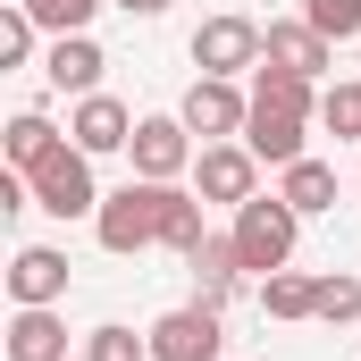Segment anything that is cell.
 <instances>
[{"mask_svg":"<svg viewBox=\"0 0 361 361\" xmlns=\"http://www.w3.org/2000/svg\"><path fill=\"white\" fill-rule=\"evenodd\" d=\"M34 42H42V25L25 17V0H8V8H0V68H25Z\"/></svg>","mask_w":361,"mask_h":361,"instance_id":"603a6c76","label":"cell"},{"mask_svg":"<svg viewBox=\"0 0 361 361\" xmlns=\"http://www.w3.org/2000/svg\"><path fill=\"white\" fill-rule=\"evenodd\" d=\"M277 193H286V202H294V210H302V219H319V210H336V169H328V160H311V152H302V160H294V169H277Z\"/></svg>","mask_w":361,"mask_h":361,"instance_id":"e0dca14e","label":"cell"},{"mask_svg":"<svg viewBox=\"0 0 361 361\" xmlns=\"http://www.w3.org/2000/svg\"><path fill=\"white\" fill-rule=\"evenodd\" d=\"M302 17H311L328 42H353L361 34V0H302Z\"/></svg>","mask_w":361,"mask_h":361,"instance_id":"484cf974","label":"cell"},{"mask_svg":"<svg viewBox=\"0 0 361 361\" xmlns=\"http://www.w3.org/2000/svg\"><path fill=\"white\" fill-rule=\"evenodd\" d=\"M261 59L269 68H294V76H328V59H336V42L311 25V17H277V25H261Z\"/></svg>","mask_w":361,"mask_h":361,"instance_id":"30bf717a","label":"cell"},{"mask_svg":"<svg viewBox=\"0 0 361 361\" xmlns=\"http://www.w3.org/2000/svg\"><path fill=\"white\" fill-rule=\"evenodd\" d=\"M68 143H76V152H92V160L126 152V143H135V109H126L118 92H85V101L68 109Z\"/></svg>","mask_w":361,"mask_h":361,"instance_id":"9c48e42d","label":"cell"},{"mask_svg":"<svg viewBox=\"0 0 361 361\" xmlns=\"http://www.w3.org/2000/svg\"><path fill=\"white\" fill-rule=\"evenodd\" d=\"M177 118L202 135V143H244V126H252V92L235 85V76H193L177 101Z\"/></svg>","mask_w":361,"mask_h":361,"instance_id":"3957f363","label":"cell"},{"mask_svg":"<svg viewBox=\"0 0 361 361\" xmlns=\"http://www.w3.org/2000/svg\"><path fill=\"white\" fill-rule=\"evenodd\" d=\"M8 361H68V319H59V302L8 311Z\"/></svg>","mask_w":361,"mask_h":361,"instance_id":"5bb4252c","label":"cell"},{"mask_svg":"<svg viewBox=\"0 0 361 361\" xmlns=\"http://www.w3.org/2000/svg\"><path fill=\"white\" fill-rule=\"evenodd\" d=\"M143 185H152V177H143ZM152 202H160V244H169V252H193V244L210 235V227H202V193H193V185H152Z\"/></svg>","mask_w":361,"mask_h":361,"instance_id":"2e32d148","label":"cell"},{"mask_svg":"<svg viewBox=\"0 0 361 361\" xmlns=\"http://www.w3.org/2000/svg\"><path fill=\"white\" fill-rule=\"evenodd\" d=\"M59 143H68V135H59L42 109H17V118H8V169H17V177H34V169L59 152Z\"/></svg>","mask_w":361,"mask_h":361,"instance_id":"ac0fdd59","label":"cell"},{"mask_svg":"<svg viewBox=\"0 0 361 361\" xmlns=\"http://www.w3.org/2000/svg\"><path fill=\"white\" fill-rule=\"evenodd\" d=\"M219 353H227L219 302H177L152 319V361H219Z\"/></svg>","mask_w":361,"mask_h":361,"instance_id":"5b68a950","label":"cell"},{"mask_svg":"<svg viewBox=\"0 0 361 361\" xmlns=\"http://www.w3.org/2000/svg\"><path fill=\"white\" fill-rule=\"evenodd\" d=\"M101 8H109V0H25V17H34L42 34H92Z\"/></svg>","mask_w":361,"mask_h":361,"instance_id":"7402d4cb","label":"cell"},{"mask_svg":"<svg viewBox=\"0 0 361 361\" xmlns=\"http://www.w3.org/2000/svg\"><path fill=\"white\" fill-rule=\"evenodd\" d=\"M109 8H126V17H160V8H177V0H109Z\"/></svg>","mask_w":361,"mask_h":361,"instance_id":"4316f807","label":"cell"},{"mask_svg":"<svg viewBox=\"0 0 361 361\" xmlns=\"http://www.w3.org/2000/svg\"><path fill=\"white\" fill-rule=\"evenodd\" d=\"M126 160H135V177L152 185H177L202 152H193V126L185 118H135V143H126Z\"/></svg>","mask_w":361,"mask_h":361,"instance_id":"8992f818","label":"cell"},{"mask_svg":"<svg viewBox=\"0 0 361 361\" xmlns=\"http://www.w3.org/2000/svg\"><path fill=\"white\" fill-rule=\"evenodd\" d=\"M319 126H328L336 143H353L361 135V85H328L319 92Z\"/></svg>","mask_w":361,"mask_h":361,"instance_id":"d4e9b609","label":"cell"},{"mask_svg":"<svg viewBox=\"0 0 361 361\" xmlns=\"http://www.w3.org/2000/svg\"><path fill=\"white\" fill-rule=\"evenodd\" d=\"M185 269H193V302H219V311H227V302H235V294H244V252H235V235H202V244H193V252H185Z\"/></svg>","mask_w":361,"mask_h":361,"instance_id":"8fae6325","label":"cell"},{"mask_svg":"<svg viewBox=\"0 0 361 361\" xmlns=\"http://www.w3.org/2000/svg\"><path fill=\"white\" fill-rule=\"evenodd\" d=\"M85 361H152V336H135L126 319H101L85 328Z\"/></svg>","mask_w":361,"mask_h":361,"instance_id":"44dd1931","label":"cell"},{"mask_svg":"<svg viewBox=\"0 0 361 361\" xmlns=\"http://www.w3.org/2000/svg\"><path fill=\"white\" fill-rule=\"evenodd\" d=\"M261 311L269 319H319V277H302V269L261 277Z\"/></svg>","mask_w":361,"mask_h":361,"instance_id":"d6986e66","label":"cell"},{"mask_svg":"<svg viewBox=\"0 0 361 361\" xmlns=\"http://www.w3.org/2000/svg\"><path fill=\"white\" fill-rule=\"evenodd\" d=\"M302 126H311V118H294V109H261V101H252L244 143H252L261 169H294V160H302Z\"/></svg>","mask_w":361,"mask_h":361,"instance_id":"9a60e30c","label":"cell"},{"mask_svg":"<svg viewBox=\"0 0 361 361\" xmlns=\"http://www.w3.org/2000/svg\"><path fill=\"white\" fill-rule=\"evenodd\" d=\"M101 68H109V51H101L92 34H51V51H42V76L59 92H76V101L101 92Z\"/></svg>","mask_w":361,"mask_h":361,"instance_id":"4fadbf2b","label":"cell"},{"mask_svg":"<svg viewBox=\"0 0 361 361\" xmlns=\"http://www.w3.org/2000/svg\"><path fill=\"white\" fill-rule=\"evenodd\" d=\"M235 252H244V269L252 277H277L286 261H294V235H302V210L286 202V193H252L244 210H235Z\"/></svg>","mask_w":361,"mask_h":361,"instance_id":"6da1fadb","label":"cell"},{"mask_svg":"<svg viewBox=\"0 0 361 361\" xmlns=\"http://www.w3.org/2000/svg\"><path fill=\"white\" fill-rule=\"evenodd\" d=\"M193 68L202 76H252L261 68V25L252 17H202L193 25Z\"/></svg>","mask_w":361,"mask_h":361,"instance_id":"52a82bcc","label":"cell"},{"mask_svg":"<svg viewBox=\"0 0 361 361\" xmlns=\"http://www.w3.org/2000/svg\"><path fill=\"white\" fill-rule=\"evenodd\" d=\"M92 235H101V252H152L160 244V202H152V185L126 177L118 193H101V210H92Z\"/></svg>","mask_w":361,"mask_h":361,"instance_id":"7a4b0ae2","label":"cell"},{"mask_svg":"<svg viewBox=\"0 0 361 361\" xmlns=\"http://www.w3.org/2000/svg\"><path fill=\"white\" fill-rule=\"evenodd\" d=\"M319 319H328V328H353V319H361V277L353 269L319 277Z\"/></svg>","mask_w":361,"mask_h":361,"instance_id":"cb8c5ba5","label":"cell"},{"mask_svg":"<svg viewBox=\"0 0 361 361\" xmlns=\"http://www.w3.org/2000/svg\"><path fill=\"white\" fill-rule=\"evenodd\" d=\"M8 302L34 311V302H68V252L51 244H17L8 252Z\"/></svg>","mask_w":361,"mask_h":361,"instance_id":"7c38bea8","label":"cell"},{"mask_svg":"<svg viewBox=\"0 0 361 361\" xmlns=\"http://www.w3.org/2000/svg\"><path fill=\"white\" fill-rule=\"evenodd\" d=\"M34 210H51V219H92L101 210V185H92V152L76 143H59L42 169H34Z\"/></svg>","mask_w":361,"mask_h":361,"instance_id":"277c9868","label":"cell"},{"mask_svg":"<svg viewBox=\"0 0 361 361\" xmlns=\"http://www.w3.org/2000/svg\"><path fill=\"white\" fill-rule=\"evenodd\" d=\"M193 193L244 210V202L261 193V160H252V143H202V160H193Z\"/></svg>","mask_w":361,"mask_h":361,"instance_id":"ba28073f","label":"cell"},{"mask_svg":"<svg viewBox=\"0 0 361 361\" xmlns=\"http://www.w3.org/2000/svg\"><path fill=\"white\" fill-rule=\"evenodd\" d=\"M252 101H261V109H294V118H311V109H319L311 76H294V68H269V59L252 68Z\"/></svg>","mask_w":361,"mask_h":361,"instance_id":"ffe728a7","label":"cell"}]
</instances>
